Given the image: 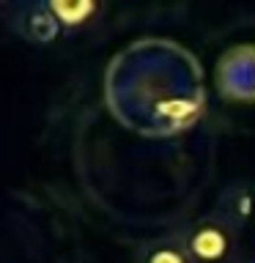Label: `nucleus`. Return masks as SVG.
I'll use <instances>...</instances> for the list:
<instances>
[{"label": "nucleus", "mask_w": 255, "mask_h": 263, "mask_svg": "<svg viewBox=\"0 0 255 263\" xmlns=\"http://www.w3.org/2000/svg\"><path fill=\"white\" fill-rule=\"evenodd\" d=\"M178 233L195 263H242L244 258V247H242L244 230L236 228L233 222H228L217 211L192 219Z\"/></svg>", "instance_id": "1"}, {"label": "nucleus", "mask_w": 255, "mask_h": 263, "mask_svg": "<svg viewBox=\"0 0 255 263\" xmlns=\"http://www.w3.org/2000/svg\"><path fill=\"white\" fill-rule=\"evenodd\" d=\"M6 20L20 39H25L33 47H47L58 36H63L61 25L49 11L47 0H30V3H14L6 6Z\"/></svg>", "instance_id": "2"}, {"label": "nucleus", "mask_w": 255, "mask_h": 263, "mask_svg": "<svg viewBox=\"0 0 255 263\" xmlns=\"http://www.w3.org/2000/svg\"><path fill=\"white\" fill-rule=\"evenodd\" d=\"M217 85L220 93L228 99H255V47H233L222 55L217 66Z\"/></svg>", "instance_id": "3"}, {"label": "nucleus", "mask_w": 255, "mask_h": 263, "mask_svg": "<svg viewBox=\"0 0 255 263\" xmlns=\"http://www.w3.org/2000/svg\"><path fill=\"white\" fill-rule=\"evenodd\" d=\"M47 6L66 36L96 28L107 11L104 3H99V0H47Z\"/></svg>", "instance_id": "4"}, {"label": "nucleus", "mask_w": 255, "mask_h": 263, "mask_svg": "<svg viewBox=\"0 0 255 263\" xmlns=\"http://www.w3.org/2000/svg\"><path fill=\"white\" fill-rule=\"evenodd\" d=\"M214 211L244 230L255 219V184L252 181H230V184H225L217 197Z\"/></svg>", "instance_id": "5"}, {"label": "nucleus", "mask_w": 255, "mask_h": 263, "mask_svg": "<svg viewBox=\"0 0 255 263\" xmlns=\"http://www.w3.org/2000/svg\"><path fill=\"white\" fill-rule=\"evenodd\" d=\"M135 263H195L189 255L181 233H168V236H156L151 241H143L137 247Z\"/></svg>", "instance_id": "6"}, {"label": "nucleus", "mask_w": 255, "mask_h": 263, "mask_svg": "<svg viewBox=\"0 0 255 263\" xmlns=\"http://www.w3.org/2000/svg\"><path fill=\"white\" fill-rule=\"evenodd\" d=\"M250 263H255V258H252V260H250Z\"/></svg>", "instance_id": "7"}]
</instances>
